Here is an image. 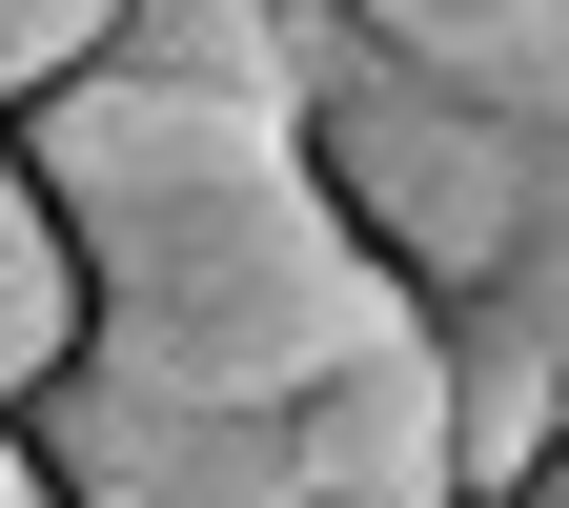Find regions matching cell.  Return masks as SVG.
Returning a JSON list of instances; mask_svg holds the SVG:
<instances>
[{
  "mask_svg": "<svg viewBox=\"0 0 569 508\" xmlns=\"http://www.w3.org/2000/svg\"><path fill=\"white\" fill-rule=\"evenodd\" d=\"M21 163L82 245V306H102V367L142 387H203V407H306L346 346L427 326L407 285L346 245V203L306 163V122L264 102H163V82H41L21 102Z\"/></svg>",
  "mask_w": 569,
  "mask_h": 508,
  "instance_id": "1",
  "label": "cell"
},
{
  "mask_svg": "<svg viewBox=\"0 0 569 508\" xmlns=\"http://www.w3.org/2000/svg\"><path fill=\"white\" fill-rule=\"evenodd\" d=\"M306 163L346 203V245H367L407 306H468L488 265H509V203H529V122L509 102H468V82H427V61H346V82L306 102Z\"/></svg>",
  "mask_w": 569,
  "mask_h": 508,
  "instance_id": "2",
  "label": "cell"
},
{
  "mask_svg": "<svg viewBox=\"0 0 569 508\" xmlns=\"http://www.w3.org/2000/svg\"><path fill=\"white\" fill-rule=\"evenodd\" d=\"M21 468L61 508H284V407H203V387H142L82 346L21 407Z\"/></svg>",
  "mask_w": 569,
  "mask_h": 508,
  "instance_id": "3",
  "label": "cell"
},
{
  "mask_svg": "<svg viewBox=\"0 0 569 508\" xmlns=\"http://www.w3.org/2000/svg\"><path fill=\"white\" fill-rule=\"evenodd\" d=\"M284 508H468L448 488V367H427V326L346 346V367L284 407Z\"/></svg>",
  "mask_w": 569,
  "mask_h": 508,
  "instance_id": "4",
  "label": "cell"
},
{
  "mask_svg": "<svg viewBox=\"0 0 569 508\" xmlns=\"http://www.w3.org/2000/svg\"><path fill=\"white\" fill-rule=\"evenodd\" d=\"M427 367H448V488H468V508H509L529 448L569 427V407H549V326L468 285V306H427Z\"/></svg>",
  "mask_w": 569,
  "mask_h": 508,
  "instance_id": "5",
  "label": "cell"
},
{
  "mask_svg": "<svg viewBox=\"0 0 569 508\" xmlns=\"http://www.w3.org/2000/svg\"><path fill=\"white\" fill-rule=\"evenodd\" d=\"M102 346V306H82V245H61V203H41V163L0 142V427H21L61 367Z\"/></svg>",
  "mask_w": 569,
  "mask_h": 508,
  "instance_id": "6",
  "label": "cell"
},
{
  "mask_svg": "<svg viewBox=\"0 0 569 508\" xmlns=\"http://www.w3.org/2000/svg\"><path fill=\"white\" fill-rule=\"evenodd\" d=\"M387 61H427V82H468V102H569V0H346Z\"/></svg>",
  "mask_w": 569,
  "mask_h": 508,
  "instance_id": "7",
  "label": "cell"
},
{
  "mask_svg": "<svg viewBox=\"0 0 569 508\" xmlns=\"http://www.w3.org/2000/svg\"><path fill=\"white\" fill-rule=\"evenodd\" d=\"M488 306H529V326H549V367H569V102H529V203H509Z\"/></svg>",
  "mask_w": 569,
  "mask_h": 508,
  "instance_id": "8",
  "label": "cell"
},
{
  "mask_svg": "<svg viewBox=\"0 0 569 508\" xmlns=\"http://www.w3.org/2000/svg\"><path fill=\"white\" fill-rule=\"evenodd\" d=\"M102 41H122V0H0V122H21L41 82H82Z\"/></svg>",
  "mask_w": 569,
  "mask_h": 508,
  "instance_id": "9",
  "label": "cell"
},
{
  "mask_svg": "<svg viewBox=\"0 0 569 508\" xmlns=\"http://www.w3.org/2000/svg\"><path fill=\"white\" fill-rule=\"evenodd\" d=\"M509 508H569V448H529V488H509Z\"/></svg>",
  "mask_w": 569,
  "mask_h": 508,
  "instance_id": "10",
  "label": "cell"
},
{
  "mask_svg": "<svg viewBox=\"0 0 569 508\" xmlns=\"http://www.w3.org/2000/svg\"><path fill=\"white\" fill-rule=\"evenodd\" d=\"M0 508H41V468H21V427H0Z\"/></svg>",
  "mask_w": 569,
  "mask_h": 508,
  "instance_id": "11",
  "label": "cell"
}]
</instances>
